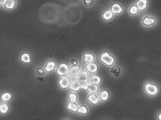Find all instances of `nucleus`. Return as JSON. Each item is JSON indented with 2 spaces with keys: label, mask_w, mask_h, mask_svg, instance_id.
<instances>
[{
  "label": "nucleus",
  "mask_w": 161,
  "mask_h": 120,
  "mask_svg": "<svg viewBox=\"0 0 161 120\" xmlns=\"http://www.w3.org/2000/svg\"><path fill=\"white\" fill-rule=\"evenodd\" d=\"M143 89L145 93L150 97H156L160 92V88L159 85L152 81H146L144 84Z\"/></svg>",
  "instance_id": "f257e3e1"
},
{
  "label": "nucleus",
  "mask_w": 161,
  "mask_h": 120,
  "mask_svg": "<svg viewBox=\"0 0 161 120\" xmlns=\"http://www.w3.org/2000/svg\"><path fill=\"white\" fill-rule=\"evenodd\" d=\"M158 20L155 16L152 14H145L141 20V24L144 27L152 28L158 24Z\"/></svg>",
  "instance_id": "f03ea898"
},
{
  "label": "nucleus",
  "mask_w": 161,
  "mask_h": 120,
  "mask_svg": "<svg viewBox=\"0 0 161 120\" xmlns=\"http://www.w3.org/2000/svg\"><path fill=\"white\" fill-rule=\"evenodd\" d=\"M100 60L101 62L107 66H112L116 62L115 58L107 52H105L101 55Z\"/></svg>",
  "instance_id": "7ed1b4c3"
},
{
  "label": "nucleus",
  "mask_w": 161,
  "mask_h": 120,
  "mask_svg": "<svg viewBox=\"0 0 161 120\" xmlns=\"http://www.w3.org/2000/svg\"><path fill=\"white\" fill-rule=\"evenodd\" d=\"M69 72V67L66 63H61L57 68L56 72L57 75L60 77H64L68 75Z\"/></svg>",
  "instance_id": "20e7f679"
},
{
  "label": "nucleus",
  "mask_w": 161,
  "mask_h": 120,
  "mask_svg": "<svg viewBox=\"0 0 161 120\" xmlns=\"http://www.w3.org/2000/svg\"><path fill=\"white\" fill-rule=\"evenodd\" d=\"M140 12L145 11L148 8L150 1L149 0H136L135 2Z\"/></svg>",
  "instance_id": "39448f33"
},
{
  "label": "nucleus",
  "mask_w": 161,
  "mask_h": 120,
  "mask_svg": "<svg viewBox=\"0 0 161 120\" xmlns=\"http://www.w3.org/2000/svg\"><path fill=\"white\" fill-rule=\"evenodd\" d=\"M59 86L61 89H67L69 87V85L71 84L70 79L67 77H62L59 80Z\"/></svg>",
  "instance_id": "423d86ee"
},
{
  "label": "nucleus",
  "mask_w": 161,
  "mask_h": 120,
  "mask_svg": "<svg viewBox=\"0 0 161 120\" xmlns=\"http://www.w3.org/2000/svg\"><path fill=\"white\" fill-rule=\"evenodd\" d=\"M110 10L112 12L113 14H122V13H123V12L124 11L122 5L120 4H119V3L113 4L111 6Z\"/></svg>",
  "instance_id": "0eeeda50"
},
{
  "label": "nucleus",
  "mask_w": 161,
  "mask_h": 120,
  "mask_svg": "<svg viewBox=\"0 0 161 120\" xmlns=\"http://www.w3.org/2000/svg\"><path fill=\"white\" fill-rule=\"evenodd\" d=\"M128 13L131 16H136L138 15L140 13V10L137 7V5H136V4H132L130 6V7L128 8Z\"/></svg>",
  "instance_id": "6e6552de"
},
{
  "label": "nucleus",
  "mask_w": 161,
  "mask_h": 120,
  "mask_svg": "<svg viewBox=\"0 0 161 120\" xmlns=\"http://www.w3.org/2000/svg\"><path fill=\"white\" fill-rule=\"evenodd\" d=\"M86 69L88 72L91 73H95L98 70V65L95 63H88L86 65Z\"/></svg>",
  "instance_id": "1a4fd4ad"
},
{
  "label": "nucleus",
  "mask_w": 161,
  "mask_h": 120,
  "mask_svg": "<svg viewBox=\"0 0 161 120\" xmlns=\"http://www.w3.org/2000/svg\"><path fill=\"white\" fill-rule=\"evenodd\" d=\"M81 67L78 65H73V66L69 68V74L71 76L73 77H76L78 75V74L79 73V71H80Z\"/></svg>",
  "instance_id": "9d476101"
},
{
  "label": "nucleus",
  "mask_w": 161,
  "mask_h": 120,
  "mask_svg": "<svg viewBox=\"0 0 161 120\" xmlns=\"http://www.w3.org/2000/svg\"><path fill=\"white\" fill-rule=\"evenodd\" d=\"M88 101L92 105H98L99 102V99L98 96H96L95 93H91L87 97Z\"/></svg>",
  "instance_id": "9b49d317"
},
{
  "label": "nucleus",
  "mask_w": 161,
  "mask_h": 120,
  "mask_svg": "<svg viewBox=\"0 0 161 120\" xmlns=\"http://www.w3.org/2000/svg\"><path fill=\"white\" fill-rule=\"evenodd\" d=\"M95 59L94 55L91 53H85L83 55V62L85 63L93 62Z\"/></svg>",
  "instance_id": "f8f14e48"
},
{
  "label": "nucleus",
  "mask_w": 161,
  "mask_h": 120,
  "mask_svg": "<svg viewBox=\"0 0 161 120\" xmlns=\"http://www.w3.org/2000/svg\"><path fill=\"white\" fill-rule=\"evenodd\" d=\"M102 80L101 77L98 76V75H96V74L92 75L89 79V81L91 84H96V85H98L102 82Z\"/></svg>",
  "instance_id": "ddd939ff"
},
{
  "label": "nucleus",
  "mask_w": 161,
  "mask_h": 120,
  "mask_svg": "<svg viewBox=\"0 0 161 120\" xmlns=\"http://www.w3.org/2000/svg\"><path fill=\"white\" fill-rule=\"evenodd\" d=\"M56 65V64L54 61H49L46 64L45 71L47 72H53L55 70Z\"/></svg>",
  "instance_id": "4468645a"
},
{
  "label": "nucleus",
  "mask_w": 161,
  "mask_h": 120,
  "mask_svg": "<svg viewBox=\"0 0 161 120\" xmlns=\"http://www.w3.org/2000/svg\"><path fill=\"white\" fill-rule=\"evenodd\" d=\"M16 5L15 0H5L4 8L8 10H13Z\"/></svg>",
  "instance_id": "2eb2a0df"
},
{
  "label": "nucleus",
  "mask_w": 161,
  "mask_h": 120,
  "mask_svg": "<svg viewBox=\"0 0 161 120\" xmlns=\"http://www.w3.org/2000/svg\"><path fill=\"white\" fill-rule=\"evenodd\" d=\"M99 97H100L101 100L102 101H108V99H109V97H110L109 92L107 90H103L100 93Z\"/></svg>",
  "instance_id": "dca6fc26"
},
{
  "label": "nucleus",
  "mask_w": 161,
  "mask_h": 120,
  "mask_svg": "<svg viewBox=\"0 0 161 120\" xmlns=\"http://www.w3.org/2000/svg\"><path fill=\"white\" fill-rule=\"evenodd\" d=\"M87 90L90 93H96L99 91V87H98V85L91 84L88 85Z\"/></svg>",
  "instance_id": "f3484780"
},
{
  "label": "nucleus",
  "mask_w": 161,
  "mask_h": 120,
  "mask_svg": "<svg viewBox=\"0 0 161 120\" xmlns=\"http://www.w3.org/2000/svg\"><path fill=\"white\" fill-rule=\"evenodd\" d=\"M69 89L71 91L74 92H78L80 90L81 87L78 84V80L71 83V84L69 85Z\"/></svg>",
  "instance_id": "a211bd4d"
},
{
  "label": "nucleus",
  "mask_w": 161,
  "mask_h": 120,
  "mask_svg": "<svg viewBox=\"0 0 161 120\" xmlns=\"http://www.w3.org/2000/svg\"><path fill=\"white\" fill-rule=\"evenodd\" d=\"M113 17V14L111 10H107L105 11V12L103 14L102 18L103 19L105 20H111Z\"/></svg>",
  "instance_id": "6ab92c4d"
},
{
  "label": "nucleus",
  "mask_w": 161,
  "mask_h": 120,
  "mask_svg": "<svg viewBox=\"0 0 161 120\" xmlns=\"http://www.w3.org/2000/svg\"><path fill=\"white\" fill-rule=\"evenodd\" d=\"M67 108L69 110L73 112H77V111H78L79 107L76 103L69 102L67 106Z\"/></svg>",
  "instance_id": "aec40b11"
},
{
  "label": "nucleus",
  "mask_w": 161,
  "mask_h": 120,
  "mask_svg": "<svg viewBox=\"0 0 161 120\" xmlns=\"http://www.w3.org/2000/svg\"><path fill=\"white\" fill-rule=\"evenodd\" d=\"M20 60L25 63H29L31 62V56L28 53H24L20 56Z\"/></svg>",
  "instance_id": "412c9836"
},
{
  "label": "nucleus",
  "mask_w": 161,
  "mask_h": 120,
  "mask_svg": "<svg viewBox=\"0 0 161 120\" xmlns=\"http://www.w3.org/2000/svg\"><path fill=\"white\" fill-rule=\"evenodd\" d=\"M110 72L112 73L114 76L118 77L121 73V69L119 66H114L111 68Z\"/></svg>",
  "instance_id": "4be33fe9"
},
{
  "label": "nucleus",
  "mask_w": 161,
  "mask_h": 120,
  "mask_svg": "<svg viewBox=\"0 0 161 120\" xmlns=\"http://www.w3.org/2000/svg\"><path fill=\"white\" fill-rule=\"evenodd\" d=\"M78 84L81 87L84 89H87L88 87V83L87 80H78Z\"/></svg>",
  "instance_id": "5701e85b"
},
{
  "label": "nucleus",
  "mask_w": 161,
  "mask_h": 120,
  "mask_svg": "<svg viewBox=\"0 0 161 120\" xmlns=\"http://www.w3.org/2000/svg\"><path fill=\"white\" fill-rule=\"evenodd\" d=\"M69 102H73V103H77L78 100V96L76 93H69Z\"/></svg>",
  "instance_id": "b1692460"
},
{
  "label": "nucleus",
  "mask_w": 161,
  "mask_h": 120,
  "mask_svg": "<svg viewBox=\"0 0 161 120\" xmlns=\"http://www.w3.org/2000/svg\"><path fill=\"white\" fill-rule=\"evenodd\" d=\"M88 77V73L87 71H83L79 72L77 76L78 80H87Z\"/></svg>",
  "instance_id": "393cba45"
},
{
  "label": "nucleus",
  "mask_w": 161,
  "mask_h": 120,
  "mask_svg": "<svg viewBox=\"0 0 161 120\" xmlns=\"http://www.w3.org/2000/svg\"><path fill=\"white\" fill-rule=\"evenodd\" d=\"M9 110L8 105L6 103H2L0 105V111L2 114H6Z\"/></svg>",
  "instance_id": "a878e982"
},
{
  "label": "nucleus",
  "mask_w": 161,
  "mask_h": 120,
  "mask_svg": "<svg viewBox=\"0 0 161 120\" xmlns=\"http://www.w3.org/2000/svg\"><path fill=\"white\" fill-rule=\"evenodd\" d=\"M78 112L79 114H83V115L87 114L88 112V109L86 106L83 105V106H80L78 108Z\"/></svg>",
  "instance_id": "bb28decb"
},
{
  "label": "nucleus",
  "mask_w": 161,
  "mask_h": 120,
  "mask_svg": "<svg viewBox=\"0 0 161 120\" xmlns=\"http://www.w3.org/2000/svg\"><path fill=\"white\" fill-rule=\"evenodd\" d=\"M1 99L4 101H9L12 99V95L9 92H5L2 95Z\"/></svg>",
  "instance_id": "cd10ccee"
},
{
  "label": "nucleus",
  "mask_w": 161,
  "mask_h": 120,
  "mask_svg": "<svg viewBox=\"0 0 161 120\" xmlns=\"http://www.w3.org/2000/svg\"><path fill=\"white\" fill-rule=\"evenodd\" d=\"M36 73L39 75V76H42L44 74V72L43 68H38L37 69V71H36Z\"/></svg>",
  "instance_id": "c85d7f7f"
},
{
  "label": "nucleus",
  "mask_w": 161,
  "mask_h": 120,
  "mask_svg": "<svg viewBox=\"0 0 161 120\" xmlns=\"http://www.w3.org/2000/svg\"><path fill=\"white\" fill-rule=\"evenodd\" d=\"M85 4L87 6H90L93 3V0H83Z\"/></svg>",
  "instance_id": "c756f323"
},
{
  "label": "nucleus",
  "mask_w": 161,
  "mask_h": 120,
  "mask_svg": "<svg viewBox=\"0 0 161 120\" xmlns=\"http://www.w3.org/2000/svg\"><path fill=\"white\" fill-rule=\"evenodd\" d=\"M156 119L157 120H161V111L157 113L156 115Z\"/></svg>",
  "instance_id": "7c9ffc66"
},
{
  "label": "nucleus",
  "mask_w": 161,
  "mask_h": 120,
  "mask_svg": "<svg viewBox=\"0 0 161 120\" xmlns=\"http://www.w3.org/2000/svg\"><path fill=\"white\" fill-rule=\"evenodd\" d=\"M71 63L72 64V65H77V63H78V62L75 59H72L71 61Z\"/></svg>",
  "instance_id": "2f4dec72"
},
{
  "label": "nucleus",
  "mask_w": 161,
  "mask_h": 120,
  "mask_svg": "<svg viewBox=\"0 0 161 120\" xmlns=\"http://www.w3.org/2000/svg\"><path fill=\"white\" fill-rule=\"evenodd\" d=\"M5 0H1V5H4V4H5Z\"/></svg>",
  "instance_id": "473e14b6"
}]
</instances>
